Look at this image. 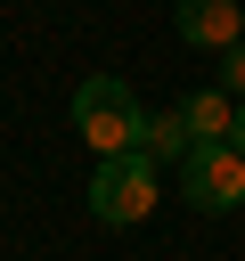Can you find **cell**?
<instances>
[{"mask_svg":"<svg viewBox=\"0 0 245 261\" xmlns=\"http://www.w3.org/2000/svg\"><path fill=\"white\" fill-rule=\"evenodd\" d=\"M180 114H188V139H196V147H229V139H237V98H229V90H196Z\"/></svg>","mask_w":245,"mask_h":261,"instance_id":"obj_5","label":"cell"},{"mask_svg":"<svg viewBox=\"0 0 245 261\" xmlns=\"http://www.w3.org/2000/svg\"><path fill=\"white\" fill-rule=\"evenodd\" d=\"M90 212H98L106 228L147 220V212H155V163H147V155H114V163H98V171H90Z\"/></svg>","mask_w":245,"mask_h":261,"instance_id":"obj_2","label":"cell"},{"mask_svg":"<svg viewBox=\"0 0 245 261\" xmlns=\"http://www.w3.org/2000/svg\"><path fill=\"white\" fill-rule=\"evenodd\" d=\"M139 155L147 163H188L196 155V139H188V114L172 106V114H147V130H139Z\"/></svg>","mask_w":245,"mask_h":261,"instance_id":"obj_6","label":"cell"},{"mask_svg":"<svg viewBox=\"0 0 245 261\" xmlns=\"http://www.w3.org/2000/svg\"><path fill=\"white\" fill-rule=\"evenodd\" d=\"M229 147H237V155H245V106H237V139H229Z\"/></svg>","mask_w":245,"mask_h":261,"instance_id":"obj_8","label":"cell"},{"mask_svg":"<svg viewBox=\"0 0 245 261\" xmlns=\"http://www.w3.org/2000/svg\"><path fill=\"white\" fill-rule=\"evenodd\" d=\"M74 130H82V147H90L98 163H114V155H139L147 114H139V98H131L122 73H90V82L74 90Z\"/></svg>","mask_w":245,"mask_h":261,"instance_id":"obj_1","label":"cell"},{"mask_svg":"<svg viewBox=\"0 0 245 261\" xmlns=\"http://www.w3.org/2000/svg\"><path fill=\"white\" fill-rule=\"evenodd\" d=\"M180 188H188L196 212H237L245 204V155L237 147H196L180 163Z\"/></svg>","mask_w":245,"mask_h":261,"instance_id":"obj_3","label":"cell"},{"mask_svg":"<svg viewBox=\"0 0 245 261\" xmlns=\"http://www.w3.org/2000/svg\"><path fill=\"white\" fill-rule=\"evenodd\" d=\"M212 90H229V98L245 106V41H237V49H229V57L212 65Z\"/></svg>","mask_w":245,"mask_h":261,"instance_id":"obj_7","label":"cell"},{"mask_svg":"<svg viewBox=\"0 0 245 261\" xmlns=\"http://www.w3.org/2000/svg\"><path fill=\"white\" fill-rule=\"evenodd\" d=\"M180 41L229 57V49L245 41V8H237V0H180Z\"/></svg>","mask_w":245,"mask_h":261,"instance_id":"obj_4","label":"cell"}]
</instances>
